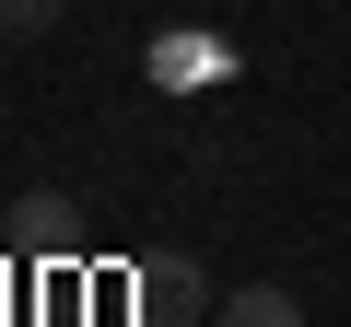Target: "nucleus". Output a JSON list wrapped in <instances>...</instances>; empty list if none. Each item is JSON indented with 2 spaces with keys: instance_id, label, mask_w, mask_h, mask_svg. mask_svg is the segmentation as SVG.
Masks as SVG:
<instances>
[{
  "instance_id": "obj_1",
  "label": "nucleus",
  "mask_w": 351,
  "mask_h": 327,
  "mask_svg": "<svg viewBox=\"0 0 351 327\" xmlns=\"http://www.w3.org/2000/svg\"><path fill=\"white\" fill-rule=\"evenodd\" d=\"M141 315H152V327L211 315V280H199V269H141Z\"/></svg>"
},
{
  "instance_id": "obj_2",
  "label": "nucleus",
  "mask_w": 351,
  "mask_h": 327,
  "mask_svg": "<svg viewBox=\"0 0 351 327\" xmlns=\"http://www.w3.org/2000/svg\"><path fill=\"white\" fill-rule=\"evenodd\" d=\"M211 327H304V304H293L281 280H258V292H223V304H211Z\"/></svg>"
},
{
  "instance_id": "obj_3",
  "label": "nucleus",
  "mask_w": 351,
  "mask_h": 327,
  "mask_svg": "<svg viewBox=\"0 0 351 327\" xmlns=\"http://www.w3.org/2000/svg\"><path fill=\"white\" fill-rule=\"evenodd\" d=\"M59 24V0H0V36H47Z\"/></svg>"
}]
</instances>
